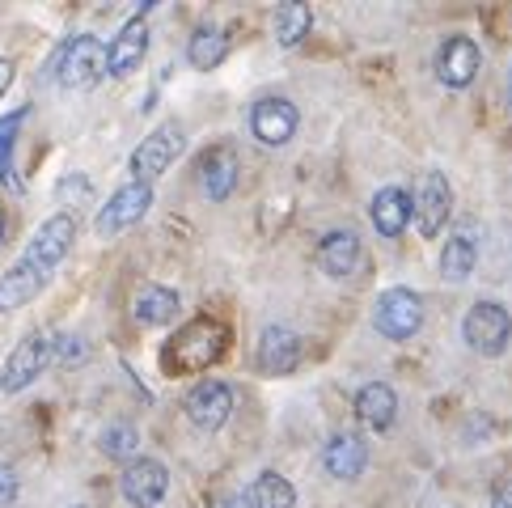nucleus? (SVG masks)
Masks as SVG:
<instances>
[{
	"instance_id": "nucleus-8",
	"label": "nucleus",
	"mask_w": 512,
	"mask_h": 508,
	"mask_svg": "<svg viewBox=\"0 0 512 508\" xmlns=\"http://www.w3.org/2000/svg\"><path fill=\"white\" fill-rule=\"evenodd\" d=\"M47 365H51V335L34 331V335H26V339L9 352L5 369H0V390H5V394L26 390L30 381H39V377H43Z\"/></svg>"
},
{
	"instance_id": "nucleus-18",
	"label": "nucleus",
	"mask_w": 512,
	"mask_h": 508,
	"mask_svg": "<svg viewBox=\"0 0 512 508\" xmlns=\"http://www.w3.org/2000/svg\"><path fill=\"white\" fill-rule=\"evenodd\" d=\"M360 263V233L356 229H331L318 242V267L331 280H347Z\"/></svg>"
},
{
	"instance_id": "nucleus-32",
	"label": "nucleus",
	"mask_w": 512,
	"mask_h": 508,
	"mask_svg": "<svg viewBox=\"0 0 512 508\" xmlns=\"http://www.w3.org/2000/svg\"><path fill=\"white\" fill-rule=\"evenodd\" d=\"M504 102L512 106V68H508V77H504Z\"/></svg>"
},
{
	"instance_id": "nucleus-33",
	"label": "nucleus",
	"mask_w": 512,
	"mask_h": 508,
	"mask_svg": "<svg viewBox=\"0 0 512 508\" xmlns=\"http://www.w3.org/2000/svg\"><path fill=\"white\" fill-rule=\"evenodd\" d=\"M0 242H5V212H0Z\"/></svg>"
},
{
	"instance_id": "nucleus-28",
	"label": "nucleus",
	"mask_w": 512,
	"mask_h": 508,
	"mask_svg": "<svg viewBox=\"0 0 512 508\" xmlns=\"http://www.w3.org/2000/svg\"><path fill=\"white\" fill-rule=\"evenodd\" d=\"M89 356V343L81 335H56L51 339V360H64V365H77Z\"/></svg>"
},
{
	"instance_id": "nucleus-11",
	"label": "nucleus",
	"mask_w": 512,
	"mask_h": 508,
	"mask_svg": "<svg viewBox=\"0 0 512 508\" xmlns=\"http://www.w3.org/2000/svg\"><path fill=\"white\" fill-rule=\"evenodd\" d=\"M297 127H301V115L288 98H259L250 106V132L259 144H267V149H284V144L297 136Z\"/></svg>"
},
{
	"instance_id": "nucleus-23",
	"label": "nucleus",
	"mask_w": 512,
	"mask_h": 508,
	"mask_svg": "<svg viewBox=\"0 0 512 508\" xmlns=\"http://www.w3.org/2000/svg\"><path fill=\"white\" fill-rule=\"evenodd\" d=\"M225 56H229V39H225V30H221V26H199V30L191 34V43H187V60H191V68L212 72Z\"/></svg>"
},
{
	"instance_id": "nucleus-5",
	"label": "nucleus",
	"mask_w": 512,
	"mask_h": 508,
	"mask_svg": "<svg viewBox=\"0 0 512 508\" xmlns=\"http://www.w3.org/2000/svg\"><path fill=\"white\" fill-rule=\"evenodd\" d=\"M462 339L470 343V352L479 356H504L512 339V318L500 301H474L462 322Z\"/></svg>"
},
{
	"instance_id": "nucleus-25",
	"label": "nucleus",
	"mask_w": 512,
	"mask_h": 508,
	"mask_svg": "<svg viewBox=\"0 0 512 508\" xmlns=\"http://www.w3.org/2000/svg\"><path fill=\"white\" fill-rule=\"evenodd\" d=\"M309 26H314V13H309V5H301V0H288V5L276 9V43L280 47H297Z\"/></svg>"
},
{
	"instance_id": "nucleus-22",
	"label": "nucleus",
	"mask_w": 512,
	"mask_h": 508,
	"mask_svg": "<svg viewBox=\"0 0 512 508\" xmlns=\"http://www.w3.org/2000/svg\"><path fill=\"white\" fill-rule=\"evenodd\" d=\"M242 508H297V487H292V479H284L280 470H263V475L246 487Z\"/></svg>"
},
{
	"instance_id": "nucleus-20",
	"label": "nucleus",
	"mask_w": 512,
	"mask_h": 508,
	"mask_svg": "<svg viewBox=\"0 0 512 508\" xmlns=\"http://www.w3.org/2000/svg\"><path fill=\"white\" fill-rule=\"evenodd\" d=\"M237 187V157L233 149H208L204 161H199V191H204V199H212V204H221V199H229Z\"/></svg>"
},
{
	"instance_id": "nucleus-1",
	"label": "nucleus",
	"mask_w": 512,
	"mask_h": 508,
	"mask_svg": "<svg viewBox=\"0 0 512 508\" xmlns=\"http://www.w3.org/2000/svg\"><path fill=\"white\" fill-rule=\"evenodd\" d=\"M72 242H77V221H72V212L47 216V221L39 225V233L30 238L26 254L0 276V314L22 310L26 301L39 297L47 288V280L56 276V267L68 259Z\"/></svg>"
},
{
	"instance_id": "nucleus-26",
	"label": "nucleus",
	"mask_w": 512,
	"mask_h": 508,
	"mask_svg": "<svg viewBox=\"0 0 512 508\" xmlns=\"http://www.w3.org/2000/svg\"><path fill=\"white\" fill-rule=\"evenodd\" d=\"M98 449L106 453V458H115V462H136V449H140V432L119 420L111 428H102V437H98Z\"/></svg>"
},
{
	"instance_id": "nucleus-2",
	"label": "nucleus",
	"mask_w": 512,
	"mask_h": 508,
	"mask_svg": "<svg viewBox=\"0 0 512 508\" xmlns=\"http://www.w3.org/2000/svg\"><path fill=\"white\" fill-rule=\"evenodd\" d=\"M225 343H229V331L221 322L195 318L191 326H182V331L170 339V365H182L187 373H204L212 360L225 352Z\"/></svg>"
},
{
	"instance_id": "nucleus-16",
	"label": "nucleus",
	"mask_w": 512,
	"mask_h": 508,
	"mask_svg": "<svg viewBox=\"0 0 512 508\" xmlns=\"http://www.w3.org/2000/svg\"><path fill=\"white\" fill-rule=\"evenodd\" d=\"M322 466L331 479H343V483L360 479L364 470H369V441H364L360 432H335L322 449Z\"/></svg>"
},
{
	"instance_id": "nucleus-9",
	"label": "nucleus",
	"mask_w": 512,
	"mask_h": 508,
	"mask_svg": "<svg viewBox=\"0 0 512 508\" xmlns=\"http://www.w3.org/2000/svg\"><path fill=\"white\" fill-rule=\"evenodd\" d=\"M144 13H149V5H140L136 17H127L115 43L106 47V77H132L149 56V17Z\"/></svg>"
},
{
	"instance_id": "nucleus-3",
	"label": "nucleus",
	"mask_w": 512,
	"mask_h": 508,
	"mask_svg": "<svg viewBox=\"0 0 512 508\" xmlns=\"http://www.w3.org/2000/svg\"><path fill=\"white\" fill-rule=\"evenodd\" d=\"M56 77L64 89H94L106 77V47L94 34H72L56 51Z\"/></svg>"
},
{
	"instance_id": "nucleus-29",
	"label": "nucleus",
	"mask_w": 512,
	"mask_h": 508,
	"mask_svg": "<svg viewBox=\"0 0 512 508\" xmlns=\"http://www.w3.org/2000/svg\"><path fill=\"white\" fill-rule=\"evenodd\" d=\"M13 500H17V475L9 466H0V508L13 504Z\"/></svg>"
},
{
	"instance_id": "nucleus-4",
	"label": "nucleus",
	"mask_w": 512,
	"mask_h": 508,
	"mask_svg": "<svg viewBox=\"0 0 512 508\" xmlns=\"http://www.w3.org/2000/svg\"><path fill=\"white\" fill-rule=\"evenodd\" d=\"M182 144H187V132H182L178 119L157 123L153 132L136 144V153H132V183H149L153 187V178H161L174 166V157L182 153Z\"/></svg>"
},
{
	"instance_id": "nucleus-21",
	"label": "nucleus",
	"mask_w": 512,
	"mask_h": 508,
	"mask_svg": "<svg viewBox=\"0 0 512 508\" xmlns=\"http://www.w3.org/2000/svg\"><path fill=\"white\" fill-rule=\"evenodd\" d=\"M178 310H182V301L166 284H144L136 293V301H132V314H136L140 326H166V322L178 318Z\"/></svg>"
},
{
	"instance_id": "nucleus-15",
	"label": "nucleus",
	"mask_w": 512,
	"mask_h": 508,
	"mask_svg": "<svg viewBox=\"0 0 512 508\" xmlns=\"http://www.w3.org/2000/svg\"><path fill=\"white\" fill-rule=\"evenodd\" d=\"M254 360H259V369L267 377H288L301 365V335L292 326H263Z\"/></svg>"
},
{
	"instance_id": "nucleus-7",
	"label": "nucleus",
	"mask_w": 512,
	"mask_h": 508,
	"mask_svg": "<svg viewBox=\"0 0 512 508\" xmlns=\"http://www.w3.org/2000/svg\"><path fill=\"white\" fill-rule=\"evenodd\" d=\"M419 322H424V301H419L411 288H386V293L377 297V305H373L377 335H386L394 343L411 339L419 331Z\"/></svg>"
},
{
	"instance_id": "nucleus-6",
	"label": "nucleus",
	"mask_w": 512,
	"mask_h": 508,
	"mask_svg": "<svg viewBox=\"0 0 512 508\" xmlns=\"http://www.w3.org/2000/svg\"><path fill=\"white\" fill-rule=\"evenodd\" d=\"M453 216V187L441 170L419 174L415 195H411V221H419V233L424 238H441L445 225Z\"/></svg>"
},
{
	"instance_id": "nucleus-27",
	"label": "nucleus",
	"mask_w": 512,
	"mask_h": 508,
	"mask_svg": "<svg viewBox=\"0 0 512 508\" xmlns=\"http://www.w3.org/2000/svg\"><path fill=\"white\" fill-rule=\"evenodd\" d=\"M26 106H17L13 115L0 119V183L5 187H22L17 183V174H13V144H17V132H22V123H26Z\"/></svg>"
},
{
	"instance_id": "nucleus-19",
	"label": "nucleus",
	"mask_w": 512,
	"mask_h": 508,
	"mask_svg": "<svg viewBox=\"0 0 512 508\" xmlns=\"http://www.w3.org/2000/svg\"><path fill=\"white\" fill-rule=\"evenodd\" d=\"M369 221L381 238H402L411 225V195L402 187H381L369 204Z\"/></svg>"
},
{
	"instance_id": "nucleus-17",
	"label": "nucleus",
	"mask_w": 512,
	"mask_h": 508,
	"mask_svg": "<svg viewBox=\"0 0 512 508\" xmlns=\"http://www.w3.org/2000/svg\"><path fill=\"white\" fill-rule=\"evenodd\" d=\"M356 420L373 432H390L398 424V390L386 381H369L356 394Z\"/></svg>"
},
{
	"instance_id": "nucleus-13",
	"label": "nucleus",
	"mask_w": 512,
	"mask_h": 508,
	"mask_svg": "<svg viewBox=\"0 0 512 508\" xmlns=\"http://www.w3.org/2000/svg\"><path fill=\"white\" fill-rule=\"evenodd\" d=\"M233 415V386L221 377H204L199 386L187 394V420L204 432H221Z\"/></svg>"
},
{
	"instance_id": "nucleus-14",
	"label": "nucleus",
	"mask_w": 512,
	"mask_h": 508,
	"mask_svg": "<svg viewBox=\"0 0 512 508\" xmlns=\"http://www.w3.org/2000/svg\"><path fill=\"white\" fill-rule=\"evenodd\" d=\"M479 64H483V51L474 39H466V34H453V39H445L441 51H436V77L449 89H470L474 77H479Z\"/></svg>"
},
{
	"instance_id": "nucleus-34",
	"label": "nucleus",
	"mask_w": 512,
	"mask_h": 508,
	"mask_svg": "<svg viewBox=\"0 0 512 508\" xmlns=\"http://www.w3.org/2000/svg\"><path fill=\"white\" fill-rule=\"evenodd\" d=\"M77 508H85V504H77Z\"/></svg>"
},
{
	"instance_id": "nucleus-24",
	"label": "nucleus",
	"mask_w": 512,
	"mask_h": 508,
	"mask_svg": "<svg viewBox=\"0 0 512 508\" xmlns=\"http://www.w3.org/2000/svg\"><path fill=\"white\" fill-rule=\"evenodd\" d=\"M474 259H479V250H474V238H470V233H453V238L445 242V250H441V276H445L449 284L470 280Z\"/></svg>"
},
{
	"instance_id": "nucleus-30",
	"label": "nucleus",
	"mask_w": 512,
	"mask_h": 508,
	"mask_svg": "<svg viewBox=\"0 0 512 508\" xmlns=\"http://www.w3.org/2000/svg\"><path fill=\"white\" fill-rule=\"evenodd\" d=\"M491 508H512V475H504L491 492Z\"/></svg>"
},
{
	"instance_id": "nucleus-12",
	"label": "nucleus",
	"mask_w": 512,
	"mask_h": 508,
	"mask_svg": "<svg viewBox=\"0 0 512 508\" xmlns=\"http://www.w3.org/2000/svg\"><path fill=\"white\" fill-rule=\"evenodd\" d=\"M119 492H123V500L132 504V508L161 504V500H166V492H170V470H166V462H157V458L127 462L123 466V479H119Z\"/></svg>"
},
{
	"instance_id": "nucleus-31",
	"label": "nucleus",
	"mask_w": 512,
	"mask_h": 508,
	"mask_svg": "<svg viewBox=\"0 0 512 508\" xmlns=\"http://www.w3.org/2000/svg\"><path fill=\"white\" fill-rule=\"evenodd\" d=\"M9 85H13V64H9V60H0V94H5Z\"/></svg>"
},
{
	"instance_id": "nucleus-10",
	"label": "nucleus",
	"mask_w": 512,
	"mask_h": 508,
	"mask_svg": "<svg viewBox=\"0 0 512 508\" xmlns=\"http://www.w3.org/2000/svg\"><path fill=\"white\" fill-rule=\"evenodd\" d=\"M153 208V187L149 183H123L106 204L98 208V233L111 238V233H123L132 229L136 221H144Z\"/></svg>"
}]
</instances>
